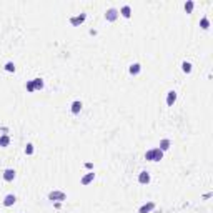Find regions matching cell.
<instances>
[{"mask_svg": "<svg viewBox=\"0 0 213 213\" xmlns=\"http://www.w3.org/2000/svg\"><path fill=\"white\" fill-rule=\"evenodd\" d=\"M155 208V203L153 201H148V203H145V205H142L138 208V213H150Z\"/></svg>", "mask_w": 213, "mask_h": 213, "instance_id": "obj_7", "label": "cell"}, {"mask_svg": "<svg viewBox=\"0 0 213 213\" xmlns=\"http://www.w3.org/2000/svg\"><path fill=\"white\" fill-rule=\"evenodd\" d=\"M128 72H130V75H138L140 72H142V65L140 64H132L128 67Z\"/></svg>", "mask_w": 213, "mask_h": 213, "instance_id": "obj_10", "label": "cell"}, {"mask_svg": "<svg viewBox=\"0 0 213 213\" xmlns=\"http://www.w3.org/2000/svg\"><path fill=\"white\" fill-rule=\"evenodd\" d=\"M138 183H142V185H147V183H150V173H148V172H140Z\"/></svg>", "mask_w": 213, "mask_h": 213, "instance_id": "obj_9", "label": "cell"}, {"mask_svg": "<svg viewBox=\"0 0 213 213\" xmlns=\"http://www.w3.org/2000/svg\"><path fill=\"white\" fill-rule=\"evenodd\" d=\"M162 158H163V152L160 148H152L145 153V160H148V162H160Z\"/></svg>", "mask_w": 213, "mask_h": 213, "instance_id": "obj_1", "label": "cell"}, {"mask_svg": "<svg viewBox=\"0 0 213 213\" xmlns=\"http://www.w3.org/2000/svg\"><path fill=\"white\" fill-rule=\"evenodd\" d=\"M118 13H122L125 18H130V17H132V8H130V5H123L122 10H120Z\"/></svg>", "mask_w": 213, "mask_h": 213, "instance_id": "obj_13", "label": "cell"}, {"mask_svg": "<svg viewBox=\"0 0 213 213\" xmlns=\"http://www.w3.org/2000/svg\"><path fill=\"white\" fill-rule=\"evenodd\" d=\"M177 102V92L175 90H170L167 93V105L168 107H173V103Z\"/></svg>", "mask_w": 213, "mask_h": 213, "instance_id": "obj_6", "label": "cell"}, {"mask_svg": "<svg viewBox=\"0 0 213 213\" xmlns=\"http://www.w3.org/2000/svg\"><path fill=\"white\" fill-rule=\"evenodd\" d=\"M15 201H17V196L13 195V193H8V195H5V198H3V205L5 206H12Z\"/></svg>", "mask_w": 213, "mask_h": 213, "instance_id": "obj_8", "label": "cell"}, {"mask_svg": "<svg viewBox=\"0 0 213 213\" xmlns=\"http://www.w3.org/2000/svg\"><path fill=\"white\" fill-rule=\"evenodd\" d=\"M8 143H10V138H8L7 135H5V137H2V138H0V147H7Z\"/></svg>", "mask_w": 213, "mask_h": 213, "instance_id": "obj_20", "label": "cell"}, {"mask_svg": "<svg viewBox=\"0 0 213 213\" xmlns=\"http://www.w3.org/2000/svg\"><path fill=\"white\" fill-rule=\"evenodd\" d=\"M182 70L185 72V73H190V72H192V64H190V62H183V64H182Z\"/></svg>", "mask_w": 213, "mask_h": 213, "instance_id": "obj_18", "label": "cell"}, {"mask_svg": "<svg viewBox=\"0 0 213 213\" xmlns=\"http://www.w3.org/2000/svg\"><path fill=\"white\" fill-rule=\"evenodd\" d=\"M93 178H95V173H93V172H92V173H87V175L80 180V183H82V185H88L90 182H93Z\"/></svg>", "mask_w": 213, "mask_h": 213, "instance_id": "obj_11", "label": "cell"}, {"mask_svg": "<svg viewBox=\"0 0 213 213\" xmlns=\"http://www.w3.org/2000/svg\"><path fill=\"white\" fill-rule=\"evenodd\" d=\"M85 20H87V13H80V15L70 17V23H72L73 27H80Z\"/></svg>", "mask_w": 213, "mask_h": 213, "instance_id": "obj_3", "label": "cell"}, {"mask_svg": "<svg viewBox=\"0 0 213 213\" xmlns=\"http://www.w3.org/2000/svg\"><path fill=\"white\" fill-rule=\"evenodd\" d=\"M32 83H33V88H35V90H42L43 88V80L42 78H33Z\"/></svg>", "mask_w": 213, "mask_h": 213, "instance_id": "obj_15", "label": "cell"}, {"mask_svg": "<svg viewBox=\"0 0 213 213\" xmlns=\"http://www.w3.org/2000/svg\"><path fill=\"white\" fill-rule=\"evenodd\" d=\"M82 102H78V100H75L73 103H72V107H70V110H72V113H80V110H82Z\"/></svg>", "mask_w": 213, "mask_h": 213, "instance_id": "obj_12", "label": "cell"}, {"mask_svg": "<svg viewBox=\"0 0 213 213\" xmlns=\"http://www.w3.org/2000/svg\"><path fill=\"white\" fill-rule=\"evenodd\" d=\"M3 180L5 182H13L15 180V170H13V168H7V170L3 172Z\"/></svg>", "mask_w": 213, "mask_h": 213, "instance_id": "obj_5", "label": "cell"}, {"mask_svg": "<svg viewBox=\"0 0 213 213\" xmlns=\"http://www.w3.org/2000/svg\"><path fill=\"white\" fill-rule=\"evenodd\" d=\"M170 145H172V142L168 138H165V140H162V142H160V150H162V152H167L168 148H170Z\"/></svg>", "mask_w": 213, "mask_h": 213, "instance_id": "obj_14", "label": "cell"}, {"mask_svg": "<svg viewBox=\"0 0 213 213\" xmlns=\"http://www.w3.org/2000/svg\"><path fill=\"white\" fill-rule=\"evenodd\" d=\"M193 7H195V2H193V0H187L185 2V12L187 13H192Z\"/></svg>", "mask_w": 213, "mask_h": 213, "instance_id": "obj_16", "label": "cell"}, {"mask_svg": "<svg viewBox=\"0 0 213 213\" xmlns=\"http://www.w3.org/2000/svg\"><path fill=\"white\" fill-rule=\"evenodd\" d=\"M25 88H27V92H35V88H33V83H32V80H30V82H27Z\"/></svg>", "mask_w": 213, "mask_h": 213, "instance_id": "obj_22", "label": "cell"}, {"mask_svg": "<svg viewBox=\"0 0 213 213\" xmlns=\"http://www.w3.org/2000/svg\"><path fill=\"white\" fill-rule=\"evenodd\" d=\"M33 152H35L33 145H32V143H27V147H25V153H27V155H33Z\"/></svg>", "mask_w": 213, "mask_h": 213, "instance_id": "obj_21", "label": "cell"}, {"mask_svg": "<svg viewBox=\"0 0 213 213\" xmlns=\"http://www.w3.org/2000/svg\"><path fill=\"white\" fill-rule=\"evenodd\" d=\"M3 69H5L7 72H10V73H12V72H15V64H13V62H7Z\"/></svg>", "mask_w": 213, "mask_h": 213, "instance_id": "obj_19", "label": "cell"}, {"mask_svg": "<svg viewBox=\"0 0 213 213\" xmlns=\"http://www.w3.org/2000/svg\"><path fill=\"white\" fill-rule=\"evenodd\" d=\"M200 27L203 30H206V28H210V20H208V17H203L200 20Z\"/></svg>", "mask_w": 213, "mask_h": 213, "instance_id": "obj_17", "label": "cell"}, {"mask_svg": "<svg viewBox=\"0 0 213 213\" xmlns=\"http://www.w3.org/2000/svg\"><path fill=\"white\" fill-rule=\"evenodd\" d=\"M118 10L117 8H108V10L105 12V18H107V22H115L118 18Z\"/></svg>", "mask_w": 213, "mask_h": 213, "instance_id": "obj_4", "label": "cell"}, {"mask_svg": "<svg viewBox=\"0 0 213 213\" xmlns=\"http://www.w3.org/2000/svg\"><path fill=\"white\" fill-rule=\"evenodd\" d=\"M48 200H52V201H65L67 200V195L64 192H59V190H53L48 193Z\"/></svg>", "mask_w": 213, "mask_h": 213, "instance_id": "obj_2", "label": "cell"}]
</instances>
